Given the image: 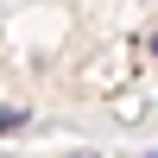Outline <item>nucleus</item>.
Segmentation results:
<instances>
[{"instance_id":"nucleus-1","label":"nucleus","mask_w":158,"mask_h":158,"mask_svg":"<svg viewBox=\"0 0 158 158\" xmlns=\"http://www.w3.org/2000/svg\"><path fill=\"white\" fill-rule=\"evenodd\" d=\"M25 120H32L25 108H0V133H25Z\"/></svg>"},{"instance_id":"nucleus-2","label":"nucleus","mask_w":158,"mask_h":158,"mask_svg":"<svg viewBox=\"0 0 158 158\" xmlns=\"http://www.w3.org/2000/svg\"><path fill=\"white\" fill-rule=\"evenodd\" d=\"M63 158H101V152H63Z\"/></svg>"},{"instance_id":"nucleus-3","label":"nucleus","mask_w":158,"mask_h":158,"mask_svg":"<svg viewBox=\"0 0 158 158\" xmlns=\"http://www.w3.org/2000/svg\"><path fill=\"white\" fill-rule=\"evenodd\" d=\"M152 57H158V32H152Z\"/></svg>"},{"instance_id":"nucleus-4","label":"nucleus","mask_w":158,"mask_h":158,"mask_svg":"<svg viewBox=\"0 0 158 158\" xmlns=\"http://www.w3.org/2000/svg\"><path fill=\"white\" fill-rule=\"evenodd\" d=\"M146 158H158V152H146Z\"/></svg>"}]
</instances>
